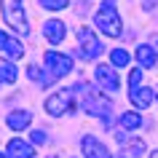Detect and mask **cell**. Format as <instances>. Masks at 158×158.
<instances>
[{
  "instance_id": "44dd1931",
  "label": "cell",
  "mask_w": 158,
  "mask_h": 158,
  "mask_svg": "<svg viewBox=\"0 0 158 158\" xmlns=\"http://www.w3.org/2000/svg\"><path fill=\"white\" fill-rule=\"evenodd\" d=\"M139 81H142V70H131V75H129V83H131V86H139Z\"/></svg>"
},
{
  "instance_id": "7a4b0ae2",
  "label": "cell",
  "mask_w": 158,
  "mask_h": 158,
  "mask_svg": "<svg viewBox=\"0 0 158 158\" xmlns=\"http://www.w3.org/2000/svg\"><path fill=\"white\" fill-rule=\"evenodd\" d=\"M78 91L86 97V110L94 113V115H99L102 123L110 129V126H113V105H110V99H107V97H97L94 91H89V86H86V83H78Z\"/></svg>"
},
{
  "instance_id": "277c9868",
  "label": "cell",
  "mask_w": 158,
  "mask_h": 158,
  "mask_svg": "<svg viewBox=\"0 0 158 158\" xmlns=\"http://www.w3.org/2000/svg\"><path fill=\"white\" fill-rule=\"evenodd\" d=\"M75 110V102H73V94H70V89H62V91L51 94L48 99H46V113L54 118L64 115V113H73Z\"/></svg>"
},
{
  "instance_id": "ffe728a7",
  "label": "cell",
  "mask_w": 158,
  "mask_h": 158,
  "mask_svg": "<svg viewBox=\"0 0 158 158\" xmlns=\"http://www.w3.org/2000/svg\"><path fill=\"white\" fill-rule=\"evenodd\" d=\"M46 8H51V11H59V8H67V0H40Z\"/></svg>"
},
{
  "instance_id": "7402d4cb",
  "label": "cell",
  "mask_w": 158,
  "mask_h": 158,
  "mask_svg": "<svg viewBox=\"0 0 158 158\" xmlns=\"http://www.w3.org/2000/svg\"><path fill=\"white\" fill-rule=\"evenodd\" d=\"M32 142H38V145L46 142V134H43V131H32Z\"/></svg>"
},
{
  "instance_id": "7c38bea8",
  "label": "cell",
  "mask_w": 158,
  "mask_h": 158,
  "mask_svg": "<svg viewBox=\"0 0 158 158\" xmlns=\"http://www.w3.org/2000/svg\"><path fill=\"white\" fill-rule=\"evenodd\" d=\"M30 121H32V113H30V110H14V113L6 115V123H8V129H14V131H24L27 126H30Z\"/></svg>"
},
{
  "instance_id": "6da1fadb",
  "label": "cell",
  "mask_w": 158,
  "mask_h": 158,
  "mask_svg": "<svg viewBox=\"0 0 158 158\" xmlns=\"http://www.w3.org/2000/svg\"><path fill=\"white\" fill-rule=\"evenodd\" d=\"M94 24L99 27L102 32L107 35V38H118L123 24H121V16L115 14V0H105V6L97 11V16H94Z\"/></svg>"
},
{
  "instance_id": "8992f818",
  "label": "cell",
  "mask_w": 158,
  "mask_h": 158,
  "mask_svg": "<svg viewBox=\"0 0 158 158\" xmlns=\"http://www.w3.org/2000/svg\"><path fill=\"white\" fill-rule=\"evenodd\" d=\"M78 40H81V56L83 59H97L105 51V46L99 43V38L89 30V27H81L78 30Z\"/></svg>"
},
{
  "instance_id": "30bf717a",
  "label": "cell",
  "mask_w": 158,
  "mask_h": 158,
  "mask_svg": "<svg viewBox=\"0 0 158 158\" xmlns=\"http://www.w3.org/2000/svg\"><path fill=\"white\" fill-rule=\"evenodd\" d=\"M0 51L8 54L11 59H22V56H24V46H22L19 40H14L11 35H6L3 30H0Z\"/></svg>"
},
{
  "instance_id": "ba28073f",
  "label": "cell",
  "mask_w": 158,
  "mask_h": 158,
  "mask_svg": "<svg viewBox=\"0 0 158 158\" xmlns=\"http://www.w3.org/2000/svg\"><path fill=\"white\" fill-rule=\"evenodd\" d=\"M94 75H97V83H99L102 89H105V91H113V94L118 91V86H121V81H118V75L113 73V70H110L107 64H99Z\"/></svg>"
},
{
  "instance_id": "4fadbf2b",
  "label": "cell",
  "mask_w": 158,
  "mask_h": 158,
  "mask_svg": "<svg viewBox=\"0 0 158 158\" xmlns=\"http://www.w3.org/2000/svg\"><path fill=\"white\" fill-rule=\"evenodd\" d=\"M6 153H8V158H32L35 156V150L22 139H11L6 145Z\"/></svg>"
},
{
  "instance_id": "9c48e42d",
  "label": "cell",
  "mask_w": 158,
  "mask_h": 158,
  "mask_svg": "<svg viewBox=\"0 0 158 158\" xmlns=\"http://www.w3.org/2000/svg\"><path fill=\"white\" fill-rule=\"evenodd\" d=\"M129 99L134 102V107H150V102L156 99V89H150V86H131Z\"/></svg>"
},
{
  "instance_id": "d6986e66",
  "label": "cell",
  "mask_w": 158,
  "mask_h": 158,
  "mask_svg": "<svg viewBox=\"0 0 158 158\" xmlns=\"http://www.w3.org/2000/svg\"><path fill=\"white\" fill-rule=\"evenodd\" d=\"M27 75H30L32 81H38V83H46V86L51 83V78H48V75H43L38 64H30V67H27Z\"/></svg>"
},
{
  "instance_id": "ac0fdd59",
  "label": "cell",
  "mask_w": 158,
  "mask_h": 158,
  "mask_svg": "<svg viewBox=\"0 0 158 158\" xmlns=\"http://www.w3.org/2000/svg\"><path fill=\"white\" fill-rule=\"evenodd\" d=\"M110 62L115 67H126L129 64V54H126L123 48H115V51H110Z\"/></svg>"
},
{
  "instance_id": "d4e9b609",
  "label": "cell",
  "mask_w": 158,
  "mask_h": 158,
  "mask_svg": "<svg viewBox=\"0 0 158 158\" xmlns=\"http://www.w3.org/2000/svg\"><path fill=\"white\" fill-rule=\"evenodd\" d=\"M51 158H56V156H51Z\"/></svg>"
},
{
  "instance_id": "603a6c76",
  "label": "cell",
  "mask_w": 158,
  "mask_h": 158,
  "mask_svg": "<svg viewBox=\"0 0 158 158\" xmlns=\"http://www.w3.org/2000/svg\"><path fill=\"white\" fill-rule=\"evenodd\" d=\"M0 158H8V153H3V150H0Z\"/></svg>"
},
{
  "instance_id": "5b68a950",
  "label": "cell",
  "mask_w": 158,
  "mask_h": 158,
  "mask_svg": "<svg viewBox=\"0 0 158 158\" xmlns=\"http://www.w3.org/2000/svg\"><path fill=\"white\" fill-rule=\"evenodd\" d=\"M46 70H48L51 81H56V78H64V75L73 70V59L67 56V54L48 51V54H46Z\"/></svg>"
},
{
  "instance_id": "9a60e30c",
  "label": "cell",
  "mask_w": 158,
  "mask_h": 158,
  "mask_svg": "<svg viewBox=\"0 0 158 158\" xmlns=\"http://www.w3.org/2000/svg\"><path fill=\"white\" fill-rule=\"evenodd\" d=\"M16 81V67L11 64V59L0 56V83H14Z\"/></svg>"
},
{
  "instance_id": "5bb4252c",
  "label": "cell",
  "mask_w": 158,
  "mask_h": 158,
  "mask_svg": "<svg viewBox=\"0 0 158 158\" xmlns=\"http://www.w3.org/2000/svg\"><path fill=\"white\" fill-rule=\"evenodd\" d=\"M134 56H137V62H139L142 67H156V48H153V46H148V43L137 46Z\"/></svg>"
},
{
  "instance_id": "cb8c5ba5",
  "label": "cell",
  "mask_w": 158,
  "mask_h": 158,
  "mask_svg": "<svg viewBox=\"0 0 158 158\" xmlns=\"http://www.w3.org/2000/svg\"><path fill=\"white\" fill-rule=\"evenodd\" d=\"M150 158H158V150H156V153H153V156H150Z\"/></svg>"
},
{
  "instance_id": "2e32d148",
  "label": "cell",
  "mask_w": 158,
  "mask_h": 158,
  "mask_svg": "<svg viewBox=\"0 0 158 158\" xmlns=\"http://www.w3.org/2000/svg\"><path fill=\"white\" fill-rule=\"evenodd\" d=\"M118 142H121L129 153H134V156H142V153H145V142H142V139H131V142H129L123 131H118Z\"/></svg>"
},
{
  "instance_id": "52a82bcc",
  "label": "cell",
  "mask_w": 158,
  "mask_h": 158,
  "mask_svg": "<svg viewBox=\"0 0 158 158\" xmlns=\"http://www.w3.org/2000/svg\"><path fill=\"white\" fill-rule=\"evenodd\" d=\"M64 32H67V27L62 19H48L46 24H43V35H46V40L51 43V46H56V43L64 40Z\"/></svg>"
},
{
  "instance_id": "e0dca14e",
  "label": "cell",
  "mask_w": 158,
  "mask_h": 158,
  "mask_svg": "<svg viewBox=\"0 0 158 158\" xmlns=\"http://www.w3.org/2000/svg\"><path fill=\"white\" fill-rule=\"evenodd\" d=\"M118 123H121V129H126V131H134L137 126H142V118L137 115V113H123Z\"/></svg>"
},
{
  "instance_id": "8fae6325",
  "label": "cell",
  "mask_w": 158,
  "mask_h": 158,
  "mask_svg": "<svg viewBox=\"0 0 158 158\" xmlns=\"http://www.w3.org/2000/svg\"><path fill=\"white\" fill-rule=\"evenodd\" d=\"M81 145H83V156L86 158H110V150L99 139H94V137H83Z\"/></svg>"
},
{
  "instance_id": "3957f363",
  "label": "cell",
  "mask_w": 158,
  "mask_h": 158,
  "mask_svg": "<svg viewBox=\"0 0 158 158\" xmlns=\"http://www.w3.org/2000/svg\"><path fill=\"white\" fill-rule=\"evenodd\" d=\"M0 6H3V19L8 22V27H14L19 35H30V22L24 16L22 0H0Z\"/></svg>"
}]
</instances>
